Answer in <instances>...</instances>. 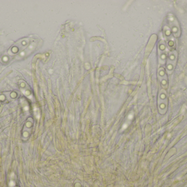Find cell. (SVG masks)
<instances>
[{"instance_id": "6da1fadb", "label": "cell", "mask_w": 187, "mask_h": 187, "mask_svg": "<svg viewBox=\"0 0 187 187\" xmlns=\"http://www.w3.org/2000/svg\"><path fill=\"white\" fill-rule=\"evenodd\" d=\"M177 53L176 51L171 52L169 53L168 55V63L167 64L171 65V66H175V64L176 61L177 60Z\"/></svg>"}, {"instance_id": "7a4b0ae2", "label": "cell", "mask_w": 187, "mask_h": 187, "mask_svg": "<svg viewBox=\"0 0 187 187\" xmlns=\"http://www.w3.org/2000/svg\"><path fill=\"white\" fill-rule=\"evenodd\" d=\"M159 53H160V58L162 64H165L166 58V46L165 44H161L159 46Z\"/></svg>"}, {"instance_id": "3957f363", "label": "cell", "mask_w": 187, "mask_h": 187, "mask_svg": "<svg viewBox=\"0 0 187 187\" xmlns=\"http://www.w3.org/2000/svg\"><path fill=\"white\" fill-rule=\"evenodd\" d=\"M158 76L161 79V82L162 84H166L167 82V78H166V74L165 73V71L164 68H161L159 70L158 73Z\"/></svg>"}, {"instance_id": "277c9868", "label": "cell", "mask_w": 187, "mask_h": 187, "mask_svg": "<svg viewBox=\"0 0 187 187\" xmlns=\"http://www.w3.org/2000/svg\"><path fill=\"white\" fill-rule=\"evenodd\" d=\"M14 185H15V183H14V182H13V181H11L10 182V187H13Z\"/></svg>"}]
</instances>
